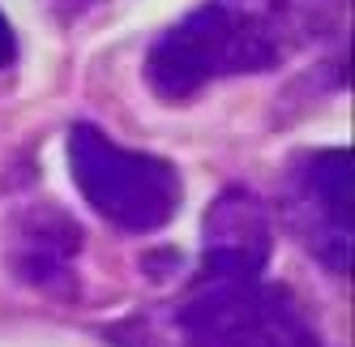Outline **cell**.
Wrapping results in <instances>:
<instances>
[{
  "label": "cell",
  "mask_w": 355,
  "mask_h": 347,
  "mask_svg": "<svg viewBox=\"0 0 355 347\" xmlns=\"http://www.w3.org/2000/svg\"><path fill=\"white\" fill-rule=\"evenodd\" d=\"M116 339L124 347H325L287 287L214 270H193L184 296L155 317L150 335L124 326Z\"/></svg>",
  "instance_id": "7a4b0ae2"
},
{
  "label": "cell",
  "mask_w": 355,
  "mask_h": 347,
  "mask_svg": "<svg viewBox=\"0 0 355 347\" xmlns=\"http://www.w3.org/2000/svg\"><path fill=\"white\" fill-rule=\"evenodd\" d=\"M270 214L248 189H223L201 223V262L197 270L214 275H266L270 262Z\"/></svg>",
  "instance_id": "8992f818"
},
{
  "label": "cell",
  "mask_w": 355,
  "mask_h": 347,
  "mask_svg": "<svg viewBox=\"0 0 355 347\" xmlns=\"http://www.w3.org/2000/svg\"><path fill=\"white\" fill-rule=\"evenodd\" d=\"M13 56H17V35H13V26H9V17L0 13V69H9Z\"/></svg>",
  "instance_id": "52a82bcc"
},
{
  "label": "cell",
  "mask_w": 355,
  "mask_h": 347,
  "mask_svg": "<svg viewBox=\"0 0 355 347\" xmlns=\"http://www.w3.org/2000/svg\"><path fill=\"white\" fill-rule=\"evenodd\" d=\"M329 0H201L150 43L146 82L159 99H193L210 82L266 73L329 26Z\"/></svg>",
  "instance_id": "6da1fadb"
},
{
  "label": "cell",
  "mask_w": 355,
  "mask_h": 347,
  "mask_svg": "<svg viewBox=\"0 0 355 347\" xmlns=\"http://www.w3.org/2000/svg\"><path fill=\"white\" fill-rule=\"evenodd\" d=\"M86 249V232L64 206L31 202L13 206L0 223V253L13 283L35 287L43 296L78 291V257Z\"/></svg>",
  "instance_id": "5b68a950"
},
{
  "label": "cell",
  "mask_w": 355,
  "mask_h": 347,
  "mask_svg": "<svg viewBox=\"0 0 355 347\" xmlns=\"http://www.w3.org/2000/svg\"><path fill=\"white\" fill-rule=\"evenodd\" d=\"M69 171L86 202L120 232H159L180 210V171L167 159L112 142L94 125L69 129Z\"/></svg>",
  "instance_id": "3957f363"
},
{
  "label": "cell",
  "mask_w": 355,
  "mask_h": 347,
  "mask_svg": "<svg viewBox=\"0 0 355 347\" xmlns=\"http://www.w3.org/2000/svg\"><path fill=\"white\" fill-rule=\"evenodd\" d=\"M287 228L325 270L351 275L355 214H351V151L325 146L287 167Z\"/></svg>",
  "instance_id": "277c9868"
}]
</instances>
